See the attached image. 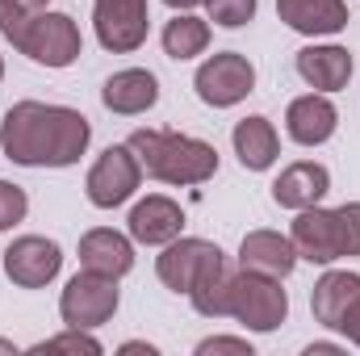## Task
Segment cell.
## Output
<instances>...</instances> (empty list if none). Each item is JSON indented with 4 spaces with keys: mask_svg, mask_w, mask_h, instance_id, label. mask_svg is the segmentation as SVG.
Returning <instances> with one entry per match:
<instances>
[{
    "mask_svg": "<svg viewBox=\"0 0 360 356\" xmlns=\"http://www.w3.org/2000/svg\"><path fill=\"white\" fill-rule=\"evenodd\" d=\"M92 126L80 109L17 101L0 122V147L21 168H72L89 151Z\"/></svg>",
    "mask_w": 360,
    "mask_h": 356,
    "instance_id": "cell-1",
    "label": "cell"
},
{
    "mask_svg": "<svg viewBox=\"0 0 360 356\" xmlns=\"http://www.w3.org/2000/svg\"><path fill=\"white\" fill-rule=\"evenodd\" d=\"M130 151L139 155L143 172L164 184H205L218 172V151L205 139H188L176 130H134Z\"/></svg>",
    "mask_w": 360,
    "mask_h": 356,
    "instance_id": "cell-2",
    "label": "cell"
},
{
    "mask_svg": "<svg viewBox=\"0 0 360 356\" xmlns=\"http://www.w3.org/2000/svg\"><path fill=\"white\" fill-rule=\"evenodd\" d=\"M226 314L252 331H276L289 314V298H285L276 276H260V272L239 268L231 276V289H226Z\"/></svg>",
    "mask_w": 360,
    "mask_h": 356,
    "instance_id": "cell-3",
    "label": "cell"
},
{
    "mask_svg": "<svg viewBox=\"0 0 360 356\" xmlns=\"http://www.w3.org/2000/svg\"><path fill=\"white\" fill-rule=\"evenodd\" d=\"M21 55H30L34 63L42 68H72L84 51L80 42V25L68 17V13H30V25H25V38L17 46Z\"/></svg>",
    "mask_w": 360,
    "mask_h": 356,
    "instance_id": "cell-4",
    "label": "cell"
},
{
    "mask_svg": "<svg viewBox=\"0 0 360 356\" xmlns=\"http://www.w3.org/2000/svg\"><path fill=\"white\" fill-rule=\"evenodd\" d=\"M59 314L68 327H101L117 314V276H105V272H76L59 298Z\"/></svg>",
    "mask_w": 360,
    "mask_h": 356,
    "instance_id": "cell-5",
    "label": "cell"
},
{
    "mask_svg": "<svg viewBox=\"0 0 360 356\" xmlns=\"http://www.w3.org/2000/svg\"><path fill=\"white\" fill-rule=\"evenodd\" d=\"M222 268H226V260H222L218 243H210V239H180V235L172 243H164V256L155 260L160 281L172 293H188L197 281H205V276H214Z\"/></svg>",
    "mask_w": 360,
    "mask_h": 356,
    "instance_id": "cell-6",
    "label": "cell"
},
{
    "mask_svg": "<svg viewBox=\"0 0 360 356\" xmlns=\"http://www.w3.org/2000/svg\"><path fill=\"white\" fill-rule=\"evenodd\" d=\"M193 89H197V96H201L205 105L231 109V105H239L248 92L256 89V68L248 63V55L222 51V55H214V59H205V63L197 68Z\"/></svg>",
    "mask_w": 360,
    "mask_h": 356,
    "instance_id": "cell-7",
    "label": "cell"
},
{
    "mask_svg": "<svg viewBox=\"0 0 360 356\" xmlns=\"http://www.w3.org/2000/svg\"><path fill=\"white\" fill-rule=\"evenodd\" d=\"M139 180H143V164L130 151V143H122V147H109L89 168L84 189H89V201L96 210H113V205H122V201L134 197Z\"/></svg>",
    "mask_w": 360,
    "mask_h": 356,
    "instance_id": "cell-8",
    "label": "cell"
},
{
    "mask_svg": "<svg viewBox=\"0 0 360 356\" xmlns=\"http://www.w3.org/2000/svg\"><path fill=\"white\" fill-rule=\"evenodd\" d=\"M96 42L113 55H130L147 42V0H92Z\"/></svg>",
    "mask_w": 360,
    "mask_h": 356,
    "instance_id": "cell-9",
    "label": "cell"
},
{
    "mask_svg": "<svg viewBox=\"0 0 360 356\" xmlns=\"http://www.w3.org/2000/svg\"><path fill=\"white\" fill-rule=\"evenodd\" d=\"M63 268V252L55 239H42V235H21L4 248V276L21 289H42L59 276Z\"/></svg>",
    "mask_w": 360,
    "mask_h": 356,
    "instance_id": "cell-10",
    "label": "cell"
},
{
    "mask_svg": "<svg viewBox=\"0 0 360 356\" xmlns=\"http://www.w3.org/2000/svg\"><path fill=\"white\" fill-rule=\"evenodd\" d=\"M289 239H293V248H297V260H310V265H335V260H344L335 210H323V205L297 210Z\"/></svg>",
    "mask_w": 360,
    "mask_h": 356,
    "instance_id": "cell-11",
    "label": "cell"
},
{
    "mask_svg": "<svg viewBox=\"0 0 360 356\" xmlns=\"http://www.w3.org/2000/svg\"><path fill=\"white\" fill-rule=\"evenodd\" d=\"M335 126H340V113H335V105L327 101V92H306V96L289 101V109H285V130H289V139L302 143V147L327 143V139L335 134Z\"/></svg>",
    "mask_w": 360,
    "mask_h": 356,
    "instance_id": "cell-12",
    "label": "cell"
},
{
    "mask_svg": "<svg viewBox=\"0 0 360 356\" xmlns=\"http://www.w3.org/2000/svg\"><path fill=\"white\" fill-rule=\"evenodd\" d=\"M327 193H331V172L323 164H314V160H297L272 180V201L281 210H310Z\"/></svg>",
    "mask_w": 360,
    "mask_h": 356,
    "instance_id": "cell-13",
    "label": "cell"
},
{
    "mask_svg": "<svg viewBox=\"0 0 360 356\" xmlns=\"http://www.w3.org/2000/svg\"><path fill=\"white\" fill-rule=\"evenodd\" d=\"M239 268L285 281V276L297 268V248H293V239H285L281 231H252V235H243V243H239Z\"/></svg>",
    "mask_w": 360,
    "mask_h": 356,
    "instance_id": "cell-14",
    "label": "cell"
},
{
    "mask_svg": "<svg viewBox=\"0 0 360 356\" xmlns=\"http://www.w3.org/2000/svg\"><path fill=\"white\" fill-rule=\"evenodd\" d=\"M180 227H184V210L164 193H151L147 201H139L130 210V239L134 243L164 248V243H172L180 235Z\"/></svg>",
    "mask_w": 360,
    "mask_h": 356,
    "instance_id": "cell-15",
    "label": "cell"
},
{
    "mask_svg": "<svg viewBox=\"0 0 360 356\" xmlns=\"http://www.w3.org/2000/svg\"><path fill=\"white\" fill-rule=\"evenodd\" d=\"M276 17L306 38H323L348 25V4L344 0H276Z\"/></svg>",
    "mask_w": 360,
    "mask_h": 356,
    "instance_id": "cell-16",
    "label": "cell"
},
{
    "mask_svg": "<svg viewBox=\"0 0 360 356\" xmlns=\"http://www.w3.org/2000/svg\"><path fill=\"white\" fill-rule=\"evenodd\" d=\"M101 101L109 113H122V117H134V113H147L155 101H160V80L143 68H126V72H113L101 89Z\"/></svg>",
    "mask_w": 360,
    "mask_h": 356,
    "instance_id": "cell-17",
    "label": "cell"
},
{
    "mask_svg": "<svg viewBox=\"0 0 360 356\" xmlns=\"http://www.w3.org/2000/svg\"><path fill=\"white\" fill-rule=\"evenodd\" d=\"M297 76L319 92H340L352 80V55L344 46H306L297 51Z\"/></svg>",
    "mask_w": 360,
    "mask_h": 356,
    "instance_id": "cell-18",
    "label": "cell"
},
{
    "mask_svg": "<svg viewBox=\"0 0 360 356\" xmlns=\"http://www.w3.org/2000/svg\"><path fill=\"white\" fill-rule=\"evenodd\" d=\"M80 265L89 272H105V276H126L134 268V243L109 227H96L80 239Z\"/></svg>",
    "mask_w": 360,
    "mask_h": 356,
    "instance_id": "cell-19",
    "label": "cell"
},
{
    "mask_svg": "<svg viewBox=\"0 0 360 356\" xmlns=\"http://www.w3.org/2000/svg\"><path fill=\"white\" fill-rule=\"evenodd\" d=\"M231 143H235V155H239V164L248 168V172H264L276 164V151H281V139H276V130H272L269 117H243L239 126H235V134H231Z\"/></svg>",
    "mask_w": 360,
    "mask_h": 356,
    "instance_id": "cell-20",
    "label": "cell"
},
{
    "mask_svg": "<svg viewBox=\"0 0 360 356\" xmlns=\"http://www.w3.org/2000/svg\"><path fill=\"white\" fill-rule=\"evenodd\" d=\"M360 298V272H327L314 293H310V310H314V323L323 327H340L344 310Z\"/></svg>",
    "mask_w": 360,
    "mask_h": 356,
    "instance_id": "cell-21",
    "label": "cell"
},
{
    "mask_svg": "<svg viewBox=\"0 0 360 356\" xmlns=\"http://www.w3.org/2000/svg\"><path fill=\"white\" fill-rule=\"evenodd\" d=\"M210 46V21H201V17H193V13H176L168 25H164V55L168 59H193V55H201Z\"/></svg>",
    "mask_w": 360,
    "mask_h": 356,
    "instance_id": "cell-22",
    "label": "cell"
},
{
    "mask_svg": "<svg viewBox=\"0 0 360 356\" xmlns=\"http://www.w3.org/2000/svg\"><path fill=\"white\" fill-rule=\"evenodd\" d=\"M256 4L260 0H205L210 8V21H218L222 30H239L256 17Z\"/></svg>",
    "mask_w": 360,
    "mask_h": 356,
    "instance_id": "cell-23",
    "label": "cell"
},
{
    "mask_svg": "<svg viewBox=\"0 0 360 356\" xmlns=\"http://www.w3.org/2000/svg\"><path fill=\"white\" fill-rule=\"evenodd\" d=\"M30 352H89V356H101V340H92L84 327H68L63 336L42 340V344H34Z\"/></svg>",
    "mask_w": 360,
    "mask_h": 356,
    "instance_id": "cell-24",
    "label": "cell"
},
{
    "mask_svg": "<svg viewBox=\"0 0 360 356\" xmlns=\"http://www.w3.org/2000/svg\"><path fill=\"white\" fill-rule=\"evenodd\" d=\"M335 222H340V252L344 256H360V201L340 205Z\"/></svg>",
    "mask_w": 360,
    "mask_h": 356,
    "instance_id": "cell-25",
    "label": "cell"
},
{
    "mask_svg": "<svg viewBox=\"0 0 360 356\" xmlns=\"http://www.w3.org/2000/svg\"><path fill=\"white\" fill-rule=\"evenodd\" d=\"M25 210H30V197H25V189H17V184L0 180V231L17 227V222L25 218Z\"/></svg>",
    "mask_w": 360,
    "mask_h": 356,
    "instance_id": "cell-26",
    "label": "cell"
},
{
    "mask_svg": "<svg viewBox=\"0 0 360 356\" xmlns=\"http://www.w3.org/2000/svg\"><path fill=\"white\" fill-rule=\"evenodd\" d=\"M25 25H30V8L17 4V0H0V34H4L13 46H21Z\"/></svg>",
    "mask_w": 360,
    "mask_h": 356,
    "instance_id": "cell-27",
    "label": "cell"
},
{
    "mask_svg": "<svg viewBox=\"0 0 360 356\" xmlns=\"http://www.w3.org/2000/svg\"><path fill=\"white\" fill-rule=\"evenodd\" d=\"M214 352H231V356H252L248 340H231V336H214V340H201L197 356H214Z\"/></svg>",
    "mask_w": 360,
    "mask_h": 356,
    "instance_id": "cell-28",
    "label": "cell"
},
{
    "mask_svg": "<svg viewBox=\"0 0 360 356\" xmlns=\"http://www.w3.org/2000/svg\"><path fill=\"white\" fill-rule=\"evenodd\" d=\"M340 331H344V336H348V340L360 348V298L348 306V310H344V319H340Z\"/></svg>",
    "mask_w": 360,
    "mask_h": 356,
    "instance_id": "cell-29",
    "label": "cell"
},
{
    "mask_svg": "<svg viewBox=\"0 0 360 356\" xmlns=\"http://www.w3.org/2000/svg\"><path fill=\"white\" fill-rule=\"evenodd\" d=\"M306 356H344V348H340V344H310Z\"/></svg>",
    "mask_w": 360,
    "mask_h": 356,
    "instance_id": "cell-30",
    "label": "cell"
},
{
    "mask_svg": "<svg viewBox=\"0 0 360 356\" xmlns=\"http://www.w3.org/2000/svg\"><path fill=\"white\" fill-rule=\"evenodd\" d=\"M122 352H147V356H155V348H151V344H143V340H130V344H122Z\"/></svg>",
    "mask_w": 360,
    "mask_h": 356,
    "instance_id": "cell-31",
    "label": "cell"
},
{
    "mask_svg": "<svg viewBox=\"0 0 360 356\" xmlns=\"http://www.w3.org/2000/svg\"><path fill=\"white\" fill-rule=\"evenodd\" d=\"M164 4H172V8H193V4H205V0H164Z\"/></svg>",
    "mask_w": 360,
    "mask_h": 356,
    "instance_id": "cell-32",
    "label": "cell"
},
{
    "mask_svg": "<svg viewBox=\"0 0 360 356\" xmlns=\"http://www.w3.org/2000/svg\"><path fill=\"white\" fill-rule=\"evenodd\" d=\"M17 4H25L30 13H38V8H46V0H17Z\"/></svg>",
    "mask_w": 360,
    "mask_h": 356,
    "instance_id": "cell-33",
    "label": "cell"
},
{
    "mask_svg": "<svg viewBox=\"0 0 360 356\" xmlns=\"http://www.w3.org/2000/svg\"><path fill=\"white\" fill-rule=\"evenodd\" d=\"M0 352H8V356H13V352H17V344H13V340H0Z\"/></svg>",
    "mask_w": 360,
    "mask_h": 356,
    "instance_id": "cell-34",
    "label": "cell"
},
{
    "mask_svg": "<svg viewBox=\"0 0 360 356\" xmlns=\"http://www.w3.org/2000/svg\"><path fill=\"white\" fill-rule=\"evenodd\" d=\"M0 80H4V59H0Z\"/></svg>",
    "mask_w": 360,
    "mask_h": 356,
    "instance_id": "cell-35",
    "label": "cell"
}]
</instances>
